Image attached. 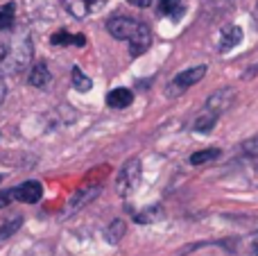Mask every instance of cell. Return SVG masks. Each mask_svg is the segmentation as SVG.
I'll list each match as a JSON object with an SVG mask.
<instances>
[{"label":"cell","mask_w":258,"mask_h":256,"mask_svg":"<svg viewBox=\"0 0 258 256\" xmlns=\"http://www.w3.org/2000/svg\"><path fill=\"white\" fill-rule=\"evenodd\" d=\"M34 54V45L27 34L14 36L12 41H3V57H0V71L5 73H18L30 63Z\"/></svg>","instance_id":"6da1fadb"},{"label":"cell","mask_w":258,"mask_h":256,"mask_svg":"<svg viewBox=\"0 0 258 256\" xmlns=\"http://www.w3.org/2000/svg\"><path fill=\"white\" fill-rule=\"evenodd\" d=\"M138 184H141V161L138 159H129L116 177V190L118 195L127 198V195H132L138 188Z\"/></svg>","instance_id":"7a4b0ae2"},{"label":"cell","mask_w":258,"mask_h":256,"mask_svg":"<svg viewBox=\"0 0 258 256\" xmlns=\"http://www.w3.org/2000/svg\"><path fill=\"white\" fill-rule=\"evenodd\" d=\"M204 75H206V66H195V68H188V71H181L168 84L165 93H168V98H177V95H181L183 91H188L190 86H195Z\"/></svg>","instance_id":"3957f363"},{"label":"cell","mask_w":258,"mask_h":256,"mask_svg":"<svg viewBox=\"0 0 258 256\" xmlns=\"http://www.w3.org/2000/svg\"><path fill=\"white\" fill-rule=\"evenodd\" d=\"M143 23L136 21V18H129V16H113L107 21V30L113 39H120V41H129L138 30H141Z\"/></svg>","instance_id":"277c9868"},{"label":"cell","mask_w":258,"mask_h":256,"mask_svg":"<svg viewBox=\"0 0 258 256\" xmlns=\"http://www.w3.org/2000/svg\"><path fill=\"white\" fill-rule=\"evenodd\" d=\"M12 195L16 202H23V204H34L39 202L41 198H43V186L39 184V181H23V184H18L16 188H12Z\"/></svg>","instance_id":"5b68a950"},{"label":"cell","mask_w":258,"mask_h":256,"mask_svg":"<svg viewBox=\"0 0 258 256\" xmlns=\"http://www.w3.org/2000/svg\"><path fill=\"white\" fill-rule=\"evenodd\" d=\"M98 195H100V186H84V188H80L71 200H68L66 207H63V216L80 211L82 207H86V204L93 202Z\"/></svg>","instance_id":"8992f818"},{"label":"cell","mask_w":258,"mask_h":256,"mask_svg":"<svg viewBox=\"0 0 258 256\" xmlns=\"http://www.w3.org/2000/svg\"><path fill=\"white\" fill-rule=\"evenodd\" d=\"M127 43H129V54H132V57H138V54H143L152 45V32H150V27L143 23L141 30H138L136 34H134L132 39L127 41Z\"/></svg>","instance_id":"52a82bcc"},{"label":"cell","mask_w":258,"mask_h":256,"mask_svg":"<svg viewBox=\"0 0 258 256\" xmlns=\"http://www.w3.org/2000/svg\"><path fill=\"white\" fill-rule=\"evenodd\" d=\"M233 104V91L231 89H224V91H218V93H213L209 100H206V109H211V111H215L218 116H222V113H227L229 109H231Z\"/></svg>","instance_id":"ba28073f"},{"label":"cell","mask_w":258,"mask_h":256,"mask_svg":"<svg viewBox=\"0 0 258 256\" xmlns=\"http://www.w3.org/2000/svg\"><path fill=\"white\" fill-rule=\"evenodd\" d=\"M134 102V93L125 86H120V89H113L107 93V104L111 109H125L129 104Z\"/></svg>","instance_id":"9c48e42d"},{"label":"cell","mask_w":258,"mask_h":256,"mask_svg":"<svg viewBox=\"0 0 258 256\" xmlns=\"http://www.w3.org/2000/svg\"><path fill=\"white\" fill-rule=\"evenodd\" d=\"M50 80H52V75H50V71H48L45 63H34V66L30 68V75H27V84L30 86H34V89H43Z\"/></svg>","instance_id":"30bf717a"},{"label":"cell","mask_w":258,"mask_h":256,"mask_svg":"<svg viewBox=\"0 0 258 256\" xmlns=\"http://www.w3.org/2000/svg\"><path fill=\"white\" fill-rule=\"evenodd\" d=\"M71 86L75 91H80V93H89V91L93 89V80H91L89 75H84V71H82L80 66H73V71H71Z\"/></svg>","instance_id":"8fae6325"},{"label":"cell","mask_w":258,"mask_h":256,"mask_svg":"<svg viewBox=\"0 0 258 256\" xmlns=\"http://www.w3.org/2000/svg\"><path fill=\"white\" fill-rule=\"evenodd\" d=\"M242 41V30L236 25L227 27V30L222 32V41H220V52H229L231 48H236L238 43Z\"/></svg>","instance_id":"7c38bea8"},{"label":"cell","mask_w":258,"mask_h":256,"mask_svg":"<svg viewBox=\"0 0 258 256\" xmlns=\"http://www.w3.org/2000/svg\"><path fill=\"white\" fill-rule=\"evenodd\" d=\"M218 120H220L218 113L204 107V111H202L200 116H197V120H195V132H202V134H209V132L215 127V122H218Z\"/></svg>","instance_id":"4fadbf2b"},{"label":"cell","mask_w":258,"mask_h":256,"mask_svg":"<svg viewBox=\"0 0 258 256\" xmlns=\"http://www.w3.org/2000/svg\"><path fill=\"white\" fill-rule=\"evenodd\" d=\"M159 14L168 18H181L183 16V3L181 0H159Z\"/></svg>","instance_id":"5bb4252c"},{"label":"cell","mask_w":258,"mask_h":256,"mask_svg":"<svg viewBox=\"0 0 258 256\" xmlns=\"http://www.w3.org/2000/svg\"><path fill=\"white\" fill-rule=\"evenodd\" d=\"M125 231H127V225H125V220H113L111 225L107 227V231H104V238L109 240L111 245H118L120 243V238H125Z\"/></svg>","instance_id":"9a60e30c"},{"label":"cell","mask_w":258,"mask_h":256,"mask_svg":"<svg viewBox=\"0 0 258 256\" xmlns=\"http://www.w3.org/2000/svg\"><path fill=\"white\" fill-rule=\"evenodd\" d=\"M63 7L75 18H86L91 14V7L86 5V0H63Z\"/></svg>","instance_id":"2e32d148"},{"label":"cell","mask_w":258,"mask_h":256,"mask_svg":"<svg viewBox=\"0 0 258 256\" xmlns=\"http://www.w3.org/2000/svg\"><path fill=\"white\" fill-rule=\"evenodd\" d=\"M16 21V3L0 5V30H9Z\"/></svg>","instance_id":"e0dca14e"},{"label":"cell","mask_w":258,"mask_h":256,"mask_svg":"<svg viewBox=\"0 0 258 256\" xmlns=\"http://www.w3.org/2000/svg\"><path fill=\"white\" fill-rule=\"evenodd\" d=\"M23 225V216H14V218H7V220L0 225V240H7L9 236H14Z\"/></svg>","instance_id":"ac0fdd59"},{"label":"cell","mask_w":258,"mask_h":256,"mask_svg":"<svg viewBox=\"0 0 258 256\" xmlns=\"http://www.w3.org/2000/svg\"><path fill=\"white\" fill-rule=\"evenodd\" d=\"M220 157V150L218 148H211V150H202V152H195L190 157V163L192 166H204L209 161H215Z\"/></svg>","instance_id":"d6986e66"},{"label":"cell","mask_w":258,"mask_h":256,"mask_svg":"<svg viewBox=\"0 0 258 256\" xmlns=\"http://www.w3.org/2000/svg\"><path fill=\"white\" fill-rule=\"evenodd\" d=\"M50 43L52 45H71V43H75V36H71L66 30H61V32L50 36Z\"/></svg>","instance_id":"ffe728a7"},{"label":"cell","mask_w":258,"mask_h":256,"mask_svg":"<svg viewBox=\"0 0 258 256\" xmlns=\"http://www.w3.org/2000/svg\"><path fill=\"white\" fill-rule=\"evenodd\" d=\"M159 216H161V209H159V207L147 209V211L138 213V216H136V222H141V225H147V222H154Z\"/></svg>","instance_id":"44dd1931"},{"label":"cell","mask_w":258,"mask_h":256,"mask_svg":"<svg viewBox=\"0 0 258 256\" xmlns=\"http://www.w3.org/2000/svg\"><path fill=\"white\" fill-rule=\"evenodd\" d=\"M242 150H245V154H249V157H258V134L251 136V139L242 145Z\"/></svg>","instance_id":"7402d4cb"},{"label":"cell","mask_w":258,"mask_h":256,"mask_svg":"<svg viewBox=\"0 0 258 256\" xmlns=\"http://www.w3.org/2000/svg\"><path fill=\"white\" fill-rule=\"evenodd\" d=\"M12 200H14L12 190H3V193H0V209H5L7 204H12Z\"/></svg>","instance_id":"603a6c76"},{"label":"cell","mask_w":258,"mask_h":256,"mask_svg":"<svg viewBox=\"0 0 258 256\" xmlns=\"http://www.w3.org/2000/svg\"><path fill=\"white\" fill-rule=\"evenodd\" d=\"M129 5H134V7H141V9H145V7H150L154 0H127Z\"/></svg>","instance_id":"cb8c5ba5"},{"label":"cell","mask_w":258,"mask_h":256,"mask_svg":"<svg viewBox=\"0 0 258 256\" xmlns=\"http://www.w3.org/2000/svg\"><path fill=\"white\" fill-rule=\"evenodd\" d=\"M5 95H7V86H5V80L0 77V104L5 102Z\"/></svg>","instance_id":"d4e9b609"},{"label":"cell","mask_w":258,"mask_h":256,"mask_svg":"<svg viewBox=\"0 0 258 256\" xmlns=\"http://www.w3.org/2000/svg\"><path fill=\"white\" fill-rule=\"evenodd\" d=\"M75 45H80V48L82 45H86V36L84 34H75Z\"/></svg>","instance_id":"484cf974"},{"label":"cell","mask_w":258,"mask_h":256,"mask_svg":"<svg viewBox=\"0 0 258 256\" xmlns=\"http://www.w3.org/2000/svg\"><path fill=\"white\" fill-rule=\"evenodd\" d=\"M251 245H254V252L258 254V236H254V240H251Z\"/></svg>","instance_id":"4316f807"},{"label":"cell","mask_w":258,"mask_h":256,"mask_svg":"<svg viewBox=\"0 0 258 256\" xmlns=\"http://www.w3.org/2000/svg\"><path fill=\"white\" fill-rule=\"evenodd\" d=\"M0 181H3V175H0Z\"/></svg>","instance_id":"83f0119b"}]
</instances>
